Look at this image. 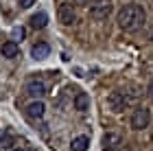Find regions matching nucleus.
<instances>
[{"label":"nucleus","instance_id":"f257e3e1","mask_svg":"<svg viewBox=\"0 0 153 151\" xmlns=\"http://www.w3.org/2000/svg\"><path fill=\"white\" fill-rule=\"evenodd\" d=\"M144 22H147V13L140 4L129 2L125 4L120 11H118V26L127 33H136L138 29H142Z\"/></svg>","mask_w":153,"mask_h":151},{"label":"nucleus","instance_id":"f03ea898","mask_svg":"<svg viewBox=\"0 0 153 151\" xmlns=\"http://www.w3.org/2000/svg\"><path fill=\"white\" fill-rule=\"evenodd\" d=\"M112 13V2L109 0H96L94 4H90V16L94 20H107Z\"/></svg>","mask_w":153,"mask_h":151},{"label":"nucleus","instance_id":"7ed1b4c3","mask_svg":"<svg viewBox=\"0 0 153 151\" xmlns=\"http://www.w3.org/2000/svg\"><path fill=\"white\" fill-rule=\"evenodd\" d=\"M149 123H151V112L147 107H136L134 114H131V127L144 129V127H149Z\"/></svg>","mask_w":153,"mask_h":151},{"label":"nucleus","instance_id":"20e7f679","mask_svg":"<svg viewBox=\"0 0 153 151\" xmlns=\"http://www.w3.org/2000/svg\"><path fill=\"white\" fill-rule=\"evenodd\" d=\"M127 105H129V99L125 97L123 92H109V97H107V107L112 109V112L120 114V112L127 109Z\"/></svg>","mask_w":153,"mask_h":151},{"label":"nucleus","instance_id":"39448f33","mask_svg":"<svg viewBox=\"0 0 153 151\" xmlns=\"http://www.w3.org/2000/svg\"><path fill=\"white\" fill-rule=\"evenodd\" d=\"M57 18H59V22L61 24H66V26H70L76 22V13H74V7L70 2H61L59 4V9H57Z\"/></svg>","mask_w":153,"mask_h":151},{"label":"nucleus","instance_id":"423d86ee","mask_svg":"<svg viewBox=\"0 0 153 151\" xmlns=\"http://www.w3.org/2000/svg\"><path fill=\"white\" fill-rule=\"evenodd\" d=\"M26 94L29 97H33V99H42L46 94V83L42 79H31V81H26Z\"/></svg>","mask_w":153,"mask_h":151},{"label":"nucleus","instance_id":"0eeeda50","mask_svg":"<svg viewBox=\"0 0 153 151\" xmlns=\"http://www.w3.org/2000/svg\"><path fill=\"white\" fill-rule=\"evenodd\" d=\"M44 112H46V105L42 103V99H35L31 105H26V116L33 118V121H35V118H42Z\"/></svg>","mask_w":153,"mask_h":151},{"label":"nucleus","instance_id":"6e6552de","mask_svg":"<svg viewBox=\"0 0 153 151\" xmlns=\"http://www.w3.org/2000/svg\"><path fill=\"white\" fill-rule=\"evenodd\" d=\"M118 145H123V138L118 134H105L103 136V149L105 151H116Z\"/></svg>","mask_w":153,"mask_h":151},{"label":"nucleus","instance_id":"1a4fd4ad","mask_svg":"<svg viewBox=\"0 0 153 151\" xmlns=\"http://www.w3.org/2000/svg\"><path fill=\"white\" fill-rule=\"evenodd\" d=\"M31 55H33V59H46L48 55H51V46H48L46 42H37V44H33V48H31Z\"/></svg>","mask_w":153,"mask_h":151},{"label":"nucleus","instance_id":"9d476101","mask_svg":"<svg viewBox=\"0 0 153 151\" xmlns=\"http://www.w3.org/2000/svg\"><path fill=\"white\" fill-rule=\"evenodd\" d=\"M0 53H2V57L11 59V57H16V55L20 53V46H18L16 39H9V42H4L2 46H0Z\"/></svg>","mask_w":153,"mask_h":151},{"label":"nucleus","instance_id":"9b49d317","mask_svg":"<svg viewBox=\"0 0 153 151\" xmlns=\"http://www.w3.org/2000/svg\"><path fill=\"white\" fill-rule=\"evenodd\" d=\"M48 24V13L46 11H37L31 16V26L33 29H44V26Z\"/></svg>","mask_w":153,"mask_h":151},{"label":"nucleus","instance_id":"f8f14e48","mask_svg":"<svg viewBox=\"0 0 153 151\" xmlns=\"http://www.w3.org/2000/svg\"><path fill=\"white\" fill-rule=\"evenodd\" d=\"M88 107H90V97H88L85 92H76V97H74V109L85 112Z\"/></svg>","mask_w":153,"mask_h":151},{"label":"nucleus","instance_id":"ddd939ff","mask_svg":"<svg viewBox=\"0 0 153 151\" xmlns=\"http://www.w3.org/2000/svg\"><path fill=\"white\" fill-rule=\"evenodd\" d=\"M88 147H90L88 136H76V138H72V151H88Z\"/></svg>","mask_w":153,"mask_h":151},{"label":"nucleus","instance_id":"4468645a","mask_svg":"<svg viewBox=\"0 0 153 151\" xmlns=\"http://www.w3.org/2000/svg\"><path fill=\"white\" fill-rule=\"evenodd\" d=\"M11 37L16 39V42H18V39H22L24 37V29H22V26H16V29L11 31Z\"/></svg>","mask_w":153,"mask_h":151},{"label":"nucleus","instance_id":"2eb2a0df","mask_svg":"<svg viewBox=\"0 0 153 151\" xmlns=\"http://www.w3.org/2000/svg\"><path fill=\"white\" fill-rule=\"evenodd\" d=\"M11 145H13V138H11V136L0 138V147H2V149H11Z\"/></svg>","mask_w":153,"mask_h":151},{"label":"nucleus","instance_id":"dca6fc26","mask_svg":"<svg viewBox=\"0 0 153 151\" xmlns=\"http://www.w3.org/2000/svg\"><path fill=\"white\" fill-rule=\"evenodd\" d=\"M33 4H35V0H20V7H22V9H29Z\"/></svg>","mask_w":153,"mask_h":151},{"label":"nucleus","instance_id":"f3484780","mask_svg":"<svg viewBox=\"0 0 153 151\" xmlns=\"http://www.w3.org/2000/svg\"><path fill=\"white\" fill-rule=\"evenodd\" d=\"M74 2H76V4H94L96 0H74Z\"/></svg>","mask_w":153,"mask_h":151},{"label":"nucleus","instance_id":"a211bd4d","mask_svg":"<svg viewBox=\"0 0 153 151\" xmlns=\"http://www.w3.org/2000/svg\"><path fill=\"white\" fill-rule=\"evenodd\" d=\"M147 94H149V99L153 101V81H151V83H149V88H147Z\"/></svg>","mask_w":153,"mask_h":151},{"label":"nucleus","instance_id":"6ab92c4d","mask_svg":"<svg viewBox=\"0 0 153 151\" xmlns=\"http://www.w3.org/2000/svg\"><path fill=\"white\" fill-rule=\"evenodd\" d=\"M11 151H24V149H20V147H18V149H11Z\"/></svg>","mask_w":153,"mask_h":151},{"label":"nucleus","instance_id":"aec40b11","mask_svg":"<svg viewBox=\"0 0 153 151\" xmlns=\"http://www.w3.org/2000/svg\"><path fill=\"white\" fill-rule=\"evenodd\" d=\"M123 151H131V149H129V147H125V149H123Z\"/></svg>","mask_w":153,"mask_h":151},{"label":"nucleus","instance_id":"412c9836","mask_svg":"<svg viewBox=\"0 0 153 151\" xmlns=\"http://www.w3.org/2000/svg\"><path fill=\"white\" fill-rule=\"evenodd\" d=\"M151 142H153V134H151Z\"/></svg>","mask_w":153,"mask_h":151}]
</instances>
